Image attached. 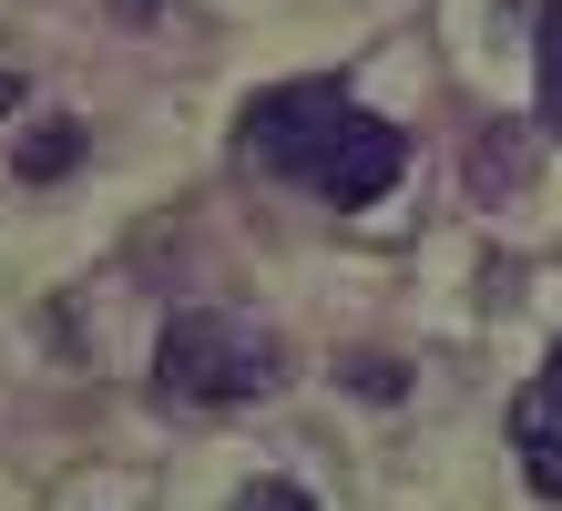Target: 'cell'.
Masks as SVG:
<instances>
[{"label":"cell","instance_id":"obj_1","mask_svg":"<svg viewBox=\"0 0 562 511\" xmlns=\"http://www.w3.org/2000/svg\"><path fill=\"white\" fill-rule=\"evenodd\" d=\"M246 154L267 164L277 185H307L327 204H379L389 185L409 175V133L389 113H369L338 73L256 92L246 102Z\"/></svg>","mask_w":562,"mask_h":511},{"label":"cell","instance_id":"obj_2","mask_svg":"<svg viewBox=\"0 0 562 511\" xmlns=\"http://www.w3.org/2000/svg\"><path fill=\"white\" fill-rule=\"evenodd\" d=\"M154 389L175 409H246L277 389V348L246 318H215V307H184L154 348Z\"/></svg>","mask_w":562,"mask_h":511},{"label":"cell","instance_id":"obj_3","mask_svg":"<svg viewBox=\"0 0 562 511\" xmlns=\"http://www.w3.org/2000/svg\"><path fill=\"white\" fill-rule=\"evenodd\" d=\"M512 440H521V470H532V491L562 501V348L542 358V379L512 399Z\"/></svg>","mask_w":562,"mask_h":511},{"label":"cell","instance_id":"obj_4","mask_svg":"<svg viewBox=\"0 0 562 511\" xmlns=\"http://www.w3.org/2000/svg\"><path fill=\"white\" fill-rule=\"evenodd\" d=\"M72 164H82V123H72V113L31 123L21 144H11V175H21V185H52V175H72Z\"/></svg>","mask_w":562,"mask_h":511},{"label":"cell","instance_id":"obj_5","mask_svg":"<svg viewBox=\"0 0 562 511\" xmlns=\"http://www.w3.org/2000/svg\"><path fill=\"white\" fill-rule=\"evenodd\" d=\"M532 52H542V123L562 133V0L542 11V31H532Z\"/></svg>","mask_w":562,"mask_h":511},{"label":"cell","instance_id":"obj_6","mask_svg":"<svg viewBox=\"0 0 562 511\" xmlns=\"http://www.w3.org/2000/svg\"><path fill=\"white\" fill-rule=\"evenodd\" d=\"M348 389H358V399H400V389H409V368H400V358H369V348H358V358H348Z\"/></svg>","mask_w":562,"mask_h":511},{"label":"cell","instance_id":"obj_7","mask_svg":"<svg viewBox=\"0 0 562 511\" xmlns=\"http://www.w3.org/2000/svg\"><path fill=\"white\" fill-rule=\"evenodd\" d=\"M236 511H317V501L296 491V481H246V491H236Z\"/></svg>","mask_w":562,"mask_h":511},{"label":"cell","instance_id":"obj_8","mask_svg":"<svg viewBox=\"0 0 562 511\" xmlns=\"http://www.w3.org/2000/svg\"><path fill=\"white\" fill-rule=\"evenodd\" d=\"M113 11H123V21H144V11H164V0H113Z\"/></svg>","mask_w":562,"mask_h":511},{"label":"cell","instance_id":"obj_9","mask_svg":"<svg viewBox=\"0 0 562 511\" xmlns=\"http://www.w3.org/2000/svg\"><path fill=\"white\" fill-rule=\"evenodd\" d=\"M0 113H21V82H11V73H0Z\"/></svg>","mask_w":562,"mask_h":511}]
</instances>
